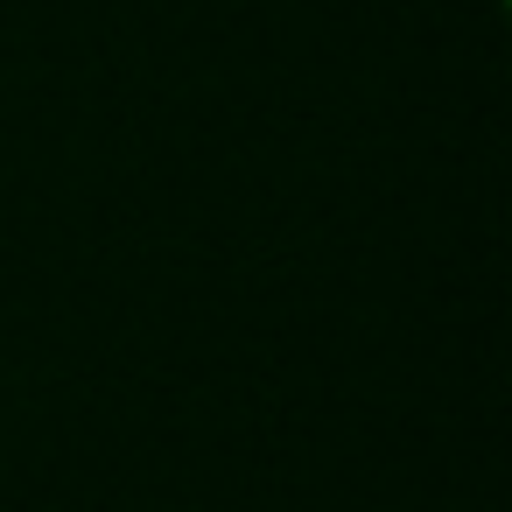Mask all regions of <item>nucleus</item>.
Masks as SVG:
<instances>
[]
</instances>
